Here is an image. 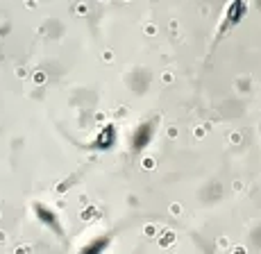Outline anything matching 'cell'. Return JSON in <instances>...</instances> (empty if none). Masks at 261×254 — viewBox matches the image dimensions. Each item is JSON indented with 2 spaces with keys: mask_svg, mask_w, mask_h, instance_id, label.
<instances>
[{
  "mask_svg": "<svg viewBox=\"0 0 261 254\" xmlns=\"http://www.w3.org/2000/svg\"><path fill=\"white\" fill-rule=\"evenodd\" d=\"M114 146H116V129L114 125H105L98 132V136L93 138L91 150H112Z\"/></svg>",
  "mask_w": 261,
  "mask_h": 254,
  "instance_id": "3957f363",
  "label": "cell"
},
{
  "mask_svg": "<svg viewBox=\"0 0 261 254\" xmlns=\"http://www.w3.org/2000/svg\"><path fill=\"white\" fill-rule=\"evenodd\" d=\"M34 213H37V220L41 222L43 227H48L57 238H62V241L66 238V229H64L62 220H59L57 213H55L50 207H46V204H41V202H37V204H34Z\"/></svg>",
  "mask_w": 261,
  "mask_h": 254,
  "instance_id": "6da1fadb",
  "label": "cell"
},
{
  "mask_svg": "<svg viewBox=\"0 0 261 254\" xmlns=\"http://www.w3.org/2000/svg\"><path fill=\"white\" fill-rule=\"evenodd\" d=\"M154 136V121H148V123H141L132 134V150L134 152H141L148 148V143L152 141Z\"/></svg>",
  "mask_w": 261,
  "mask_h": 254,
  "instance_id": "7a4b0ae2",
  "label": "cell"
},
{
  "mask_svg": "<svg viewBox=\"0 0 261 254\" xmlns=\"http://www.w3.org/2000/svg\"><path fill=\"white\" fill-rule=\"evenodd\" d=\"M109 243H112L109 236H98V238H93L91 243H87V245L80 250V254H105L109 247Z\"/></svg>",
  "mask_w": 261,
  "mask_h": 254,
  "instance_id": "277c9868",
  "label": "cell"
}]
</instances>
